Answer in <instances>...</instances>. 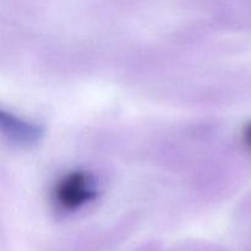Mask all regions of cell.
<instances>
[{"mask_svg": "<svg viewBox=\"0 0 251 251\" xmlns=\"http://www.w3.org/2000/svg\"><path fill=\"white\" fill-rule=\"evenodd\" d=\"M1 124L5 131H7V134L12 139L17 140L19 142L32 144V142H36L38 137L41 136L39 127L21 122L11 114L1 113Z\"/></svg>", "mask_w": 251, "mask_h": 251, "instance_id": "7a4b0ae2", "label": "cell"}, {"mask_svg": "<svg viewBox=\"0 0 251 251\" xmlns=\"http://www.w3.org/2000/svg\"><path fill=\"white\" fill-rule=\"evenodd\" d=\"M245 137H247V141L250 142V144H251V125L248 126L247 131H245Z\"/></svg>", "mask_w": 251, "mask_h": 251, "instance_id": "3957f363", "label": "cell"}, {"mask_svg": "<svg viewBox=\"0 0 251 251\" xmlns=\"http://www.w3.org/2000/svg\"><path fill=\"white\" fill-rule=\"evenodd\" d=\"M92 178L82 172H74L64 176L55 188V199L61 207L75 210L95 199Z\"/></svg>", "mask_w": 251, "mask_h": 251, "instance_id": "6da1fadb", "label": "cell"}]
</instances>
